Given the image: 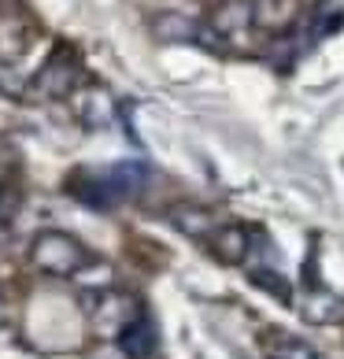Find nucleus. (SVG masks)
<instances>
[{
  "label": "nucleus",
  "mask_w": 344,
  "mask_h": 359,
  "mask_svg": "<svg viewBox=\"0 0 344 359\" xmlns=\"http://www.w3.org/2000/svg\"><path fill=\"white\" fill-rule=\"evenodd\" d=\"M30 263L48 278H74L89 263V252L78 237L63 230H41L30 245Z\"/></svg>",
  "instance_id": "obj_1"
},
{
  "label": "nucleus",
  "mask_w": 344,
  "mask_h": 359,
  "mask_svg": "<svg viewBox=\"0 0 344 359\" xmlns=\"http://www.w3.org/2000/svg\"><path fill=\"white\" fill-rule=\"evenodd\" d=\"M141 315V304L130 297V292H97V304H92V318L104 334H123V330Z\"/></svg>",
  "instance_id": "obj_2"
},
{
  "label": "nucleus",
  "mask_w": 344,
  "mask_h": 359,
  "mask_svg": "<svg viewBox=\"0 0 344 359\" xmlns=\"http://www.w3.org/2000/svg\"><path fill=\"white\" fill-rule=\"evenodd\" d=\"M74 86H78V63L67 52H56V56L41 67V74L34 78V89L41 93V97H52V100L71 97Z\"/></svg>",
  "instance_id": "obj_3"
},
{
  "label": "nucleus",
  "mask_w": 344,
  "mask_h": 359,
  "mask_svg": "<svg viewBox=\"0 0 344 359\" xmlns=\"http://www.w3.org/2000/svg\"><path fill=\"white\" fill-rule=\"evenodd\" d=\"M211 252H215L219 263H226V267H241L248 259V252H252V230L241 222L219 226V230L211 233Z\"/></svg>",
  "instance_id": "obj_4"
},
{
  "label": "nucleus",
  "mask_w": 344,
  "mask_h": 359,
  "mask_svg": "<svg viewBox=\"0 0 344 359\" xmlns=\"http://www.w3.org/2000/svg\"><path fill=\"white\" fill-rule=\"evenodd\" d=\"M252 4V26L267 34H285L300 19V0H248Z\"/></svg>",
  "instance_id": "obj_5"
},
{
  "label": "nucleus",
  "mask_w": 344,
  "mask_h": 359,
  "mask_svg": "<svg viewBox=\"0 0 344 359\" xmlns=\"http://www.w3.org/2000/svg\"><path fill=\"white\" fill-rule=\"evenodd\" d=\"M167 219H170V226H174L178 233L193 237V241H211V233L219 230L215 215H211L207 208H200V204H174L167 211Z\"/></svg>",
  "instance_id": "obj_6"
},
{
  "label": "nucleus",
  "mask_w": 344,
  "mask_h": 359,
  "mask_svg": "<svg viewBox=\"0 0 344 359\" xmlns=\"http://www.w3.org/2000/svg\"><path fill=\"white\" fill-rule=\"evenodd\" d=\"M118 348H123L130 359H152L156 348H160V334H156V323L149 315H137L123 334H118Z\"/></svg>",
  "instance_id": "obj_7"
},
{
  "label": "nucleus",
  "mask_w": 344,
  "mask_h": 359,
  "mask_svg": "<svg viewBox=\"0 0 344 359\" xmlns=\"http://www.w3.org/2000/svg\"><path fill=\"white\" fill-rule=\"evenodd\" d=\"M108 185H111V193L118 196V201H130V196H137L149 189V167L137 163V159H126V163H115L108 175Z\"/></svg>",
  "instance_id": "obj_8"
},
{
  "label": "nucleus",
  "mask_w": 344,
  "mask_h": 359,
  "mask_svg": "<svg viewBox=\"0 0 344 359\" xmlns=\"http://www.w3.org/2000/svg\"><path fill=\"white\" fill-rule=\"evenodd\" d=\"M303 318L308 323H344V297H337V292H326V289H315L308 304H303Z\"/></svg>",
  "instance_id": "obj_9"
},
{
  "label": "nucleus",
  "mask_w": 344,
  "mask_h": 359,
  "mask_svg": "<svg viewBox=\"0 0 344 359\" xmlns=\"http://www.w3.org/2000/svg\"><path fill=\"white\" fill-rule=\"evenodd\" d=\"M263 348H267V359H322L308 341H300L293 334H277V330L263 337Z\"/></svg>",
  "instance_id": "obj_10"
},
{
  "label": "nucleus",
  "mask_w": 344,
  "mask_h": 359,
  "mask_svg": "<svg viewBox=\"0 0 344 359\" xmlns=\"http://www.w3.org/2000/svg\"><path fill=\"white\" fill-rule=\"evenodd\" d=\"M248 26H252V4H245V0H230V4H222V8H219L215 30L226 37V45H230V37L245 34Z\"/></svg>",
  "instance_id": "obj_11"
},
{
  "label": "nucleus",
  "mask_w": 344,
  "mask_h": 359,
  "mask_svg": "<svg viewBox=\"0 0 344 359\" xmlns=\"http://www.w3.org/2000/svg\"><path fill=\"white\" fill-rule=\"evenodd\" d=\"M71 193L78 196L82 204H89V208H97V211H104V208H111V204H118V196L111 193V185H108V178H74V185H71Z\"/></svg>",
  "instance_id": "obj_12"
},
{
  "label": "nucleus",
  "mask_w": 344,
  "mask_h": 359,
  "mask_svg": "<svg viewBox=\"0 0 344 359\" xmlns=\"http://www.w3.org/2000/svg\"><path fill=\"white\" fill-rule=\"evenodd\" d=\"M248 282H252L256 289H263V292H270V297L277 300V304H293V285L285 282V274H277L274 267H256L252 274H248Z\"/></svg>",
  "instance_id": "obj_13"
},
{
  "label": "nucleus",
  "mask_w": 344,
  "mask_h": 359,
  "mask_svg": "<svg viewBox=\"0 0 344 359\" xmlns=\"http://www.w3.org/2000/svg\"><path fill=\"white\" fill-rule=\"evenodd\" d=\"M74 282L82 285V289H89V292H108V285H111V267L108 263H85L82 271L74 274Z\"/></svg>",
  "instance_id": "obj_14"
},
{
  "label": "nucleus",
  "mask_w": 344,
  "mask_h": 359,
  "mask_svg": "<svg viewBox=\"0 0 344 359\" xmlns=\"http://www.w3.org/2000/svg\"><path fill=\"white\" fill-rule=\"evenodd\" d=\"M344 26V8H329L326 15L315 22V30H319V37H329V34H337Z\"/></svg>",
  "instance_id": "obj_15"
}]
</instances>
